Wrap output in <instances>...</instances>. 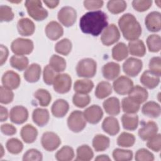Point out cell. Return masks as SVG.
<instances>
[{"label": "cell", "instance_id": "6da1fadb", "mask_svg": "<svg viewBox=\"0 0 161 161\" xmlns=\"http://www.w3.org/2000/svg\"><path fill=\"white\" fill-rule=\"evenodd\" d=\"M108 25L107 14L100 10L85 13L79 21L81 31L94 36H98Z\"/></svg>", "mask_w": 161, "mask_h": 161}, {"label": "cell", "instance_id": "7a4b0ae2", "mask_svg": "<svg viewBox=\"0 0 161 161\" xmlns=\"http://www.w3.org/2000/svg\"><path fill=\"white\" fill-rule=\"evenodd\" d=\"M118 25L124 38L129 41L137 40L142 34V27L136 18L130 13L123 14L118 21Z\"/></svg>", "mask_w": 161, "mask_h": 161}, {"label": "cell", "instance_id": "3957f363", "mask_svg": "<svg viewBox=\"0 0 161 161\" xmlns=\"http://www.w3.org/2000/svg\"><path fill=\"white\" fill-rule=\"evenodd\" d=\"M97 64L94 60L86 58L80 60L76 66V72L79 77L91 78L96 73Z\"/></svg>", "mask_w": 161, "mask_h": 161}, {"label": "cell", "instance_id": "277c9868", "mask_svg": "<svg viewBox=\"0 0 161 161\" xmlns=\"http://www.w3.org/2000/svg\"><path fill=\"white\" fill-rule=\"evenodd\" d=\"M25 6L29 16L36 21H42L48 16V11L42 6V1L39 0L26 1Z\"/></svg>", "mask_w": 161, "mask_h": 161}, {"label": "cell", "instance_id": "5b68a950", "mask_svg": "<svg viewBox=\"0 0 161 161\" xmlns=\"http://www.w3.org/2000/svg\"><path fill=\"white\" fill-rule=\"evenodd\" d=\"M33 48V43L31 40L22 38L15 39L11 45L12 52L18 55H28L32 52Z\"/></svg>", "mask_w": 161, "mask_h": 161}, {"label": "cell", "instance_id": "8992f818", "mask_svg": "<svg viewBox=\"0 0 161 161\" xmlns=\"http://www.w3.org/2000/svg\"><path fill=\"white\" fill-rule=\"evenodd\" d=\"M69 128L74 133H79L83 130L86 125V120L84 114L80 111H74L67 118Z\"/></svg>", "mask_w": 161, "mask_h": 161}, {"label": "cell", "instance_id": "52a82bcc", "mask_svg": "<svg viewBox=\"0 0 161 161\" xmlns=\"http://www.w3.org/2000/svg\"><path fill=\"white\" fill-rule=\"evenodd\" d=\"M58 21L65 27L72 26L77 19V12L70 6H64L60 9L57 14Z\"/></svg>", "mask_w": 161, "mask_h": 161}, {"label": "cell", "instance_id": "ba28073f", "mask_svg": "<svg viewBox=\"0 0 161 161\" xmlns=\"http://www.w3.org/2000/svg\"><path fill=\"white\" fill-rule=\"evenodd\" d=\"M72 85V79L67 74H57L54 79L53 87L55 91L59 94L68 92Z\"/></svg>", "mask_w": 161, "mask_h": 161}, {"label": "cell", "instance_id": "9c48e42d", "mask_svg": "<svg viewBox=\"0 0 161 161\" xmlns=\"http://www.w3.org/2000/svg\"><path fill=\"white\" fill-rule=\"evenodd\" d=\"M120 38V33L117 26L114 24L108 25L101 35V40L103 45H111L117 42Z\"/></svg>", "mask_w": 161, "mask_h": 161}, {"label": "cell", "instance_id": "30bf717a", "mask_svg": "<svg viewBox=\"0 0 161 161\" xmlns=\"http://www.w3.org/2000/svg\"><path fill=\"white\" fill-rule=\"evenodd\" d=\"M41 143L45 150L52 152L59 147L61 143V140L55 133L47 131L42 136Z\"/></svg>", "mask_w": 161, "mask_h": 161}, {"label": "cell", "instance_id": "8fae6325", "mask_svg": "<svg viewBox=\"0 0 161 161\" xmlns=\"http://www.w3.org/2000/svg\"><path fill=\"white\" fill-rule=\"evenodd\" d=\"M143 63L142 60L134 57H130L123 64V72L130 77L136 76L142 70Z\"/></svg>", "mask_w": 161, "mask_h": 161}, {"label": "cell", "instance_id": "7c38bea8", "mask_svg": "<svg viewBox=\"0 0 161 161\" xmlns=\"http://www.w3.org/2000/svg\"><path fill=\"white\" fill-rule=\"evenodd\" d=\"M133 86V81L126 76H120L116 79L113 84L114 91L120 95H125L129 93Z\"/></svg>", "mask_w": 161, "mask_h": 161}, {"label": "cell", "instance_id": "4fadbf2b", "mask_svg": "<svg viewBox=\"0 0 161 161\" xmlns=\"http://www.w3.org/2000/svg\"><path fill=\"white\" fill-rule=\"evenodd\" d=\"M145 25L149 31L157 32L161 29V14L158 11H152L145 19Z\"/></svg>", "mask_w": 161, "mask_h": 161}, {"label": "cell", "instance_id": "5bb4252c", "mask_svg": "<svg viewBox=\"0 0 161 161\" xmlns=\"http://www.w3.org/2000/svg\"><path fill=\"white\" fill-rule=\"evenodd\" d=\"M83 114L86 120L94 125L98 123L103 116V112L101 107L95 104L86 108Z\"/></svg>", "mask_w": 161, "mask_h": 161}, {"label": "cell", "instance_id": "9a60e30c", "mask_svg": "<svg viewBox=\"0 0 161 161\" xmlns=\"http://www.w3.org/2000/svg\"><path fill=\"white\" fill-rule=\"evenodd\" d=\"M28 118V109L23 106H16L11 108L9 118L11 122L20 125L25 123Z\"/></svg>", "mask_w": 161, "mask_h": 161}, {"label": "cell", "instance_id": "2e32d148", "mask_svg": "<svg viewBox=\"0 0 161 161\" xmlns=\"http://www.w3.org/2000/svg\"><path fill=\"white\" fill-rule=\"evenodd\" d=\"M20 82L19 75L12 70L6 71L2 77V84L3 86L9 89L18 88L20 84Z\"/></svg>", "mask_w": 161, "mask_h": 161}, {"label": "cell", "instance_id": "e0dca14e", "mask_svg": "<svg viewBox=\"0 0 161 161\" xmlns=\"http://www.w3.org/2000/svg\"><path fill=\"white\" fill-rule=\"evenodd\" d=\"M17 29L19 34L23 36H31L35 30L34 23L28 18H23L19 19L17 23Z\"/></svg>", "mask_w": 161, "mask_h": 161}, {"label": "cell", "instance_id": "ac0fdd59", "mask_svg": "<svg viewBox=\"0 0 161 161\" xmlns=\"http://www.w3.org/2000/svg\"><path fill=\"white\" fill-rule=\"evenodd\" d=\"M45 33L49 39L57 40L63 35L64 29L58 22L52 21L47 24L45 28Z\"/></svg>", "mask_w": 161, "mask_h": 161}, {"label": "cell", "instance_id": "d6986e66", "mask_svg": "<svg viewBox=\"0 0 161 161\" xmlns=\"http://www.w3.org/2000/svg\"><path fill=\"white\" fill-rule=\"evenodd\" d=\"M158 131V126L156 123L149 121L138 130V136L143 140H148L155 135Z\"/></svg>", "mask_w": 161, "mask_h": 161}, {"label": "cell", "instance_id": "ffe728a7", "mask_svg": "<svg viewBox=\"0 0 161 161\" xmlns=\"http://www.w3.org/2000/svg\"><path fill=\"white\" fill-rule=\"evenodd\" d=\"M148 94L146 89L138 85L133 86L128 93V97L139 104L146 101L148 98Z\"/></svg>", "mask_w": 161, "mask_h": 161}, {"label": "cell", "instance_id": "44dd1931", "mask_svg": "<svg viewBox=\"0 0 161 161\" xmlns=\"http://www.w3.org/2000/svg\"><path fill=\"white\" fill-rule=\"evenodd\" d=\"M140 80L145 87L152 89L158 85L160 82V77L154 74L150 70H145L142 74Z\"/></svg>", "mask_w": 161, "mask_h": 161}, {"label": "cell", "instance_id": "7402d4cb", "mask_svg": "<svg viewBox=\"0 0 161 161\" xmlns=\"http://www.w3.org/2000/svg\"><path fill=\"white\" fill-rule=\"evenodd\" d=\"M103 77L107 80H114L118 77L120 73V66L113 62L104 65L102 69Z\"/></svg>", "mask_w": 161, "mask_h": 161}, {"label": "cell", "instance_id": "603a6c76", "mask_svg": "<svg viewBox=\"0 0 161 161\" xmlns=\"http://www.w3.org/2000/svg\"><path fill=\"white\" fill-rule=\"evenodd\" d=\"M69 109V105L67 101L63 99H58L53 103L51 111L55 117L62 118L67 113Z\"/></svg>", "mask_w": 161, "mask_h": 161}, {"label": "cell", "instance_id": "cb8c5ba5", "mask_svg": "<svg viewBox=\"0 0 161 161\" xmlns=\"http://www.w3.org/2000/svg\"><path fill=\"white\" fill-rule=\"evenodd\" d=\"M103 130L111 136L116 135L119 131V125L116 118L113 116L106 117L102 123Z\"/></svg>", "mask_w": 161, "mask_h": 161}, {"label": "cell", "instance_id": "d4e9b609", "mask_svg": "<svg viewBox=\"0 0 161 161\" xmlns=\"http://www.w3.org/2000/svg\"><path fill=\"white\" fill-rule=\"evenodd\" d=\"M41 75V67L38 64H32L27 67L24 72V78L30 83L37 82Z\"/></svg>", "mask_w": 161, "mask_h": 161}, {"label": "cell", "instance_id": "484cf974", "mask_svg": "<svg viewBox=\"0 0 161 161\" xmlns=\"http://www.w3.org/2000/svg\"><path fill=\"white\" fill-rule=\"evenodd\" d=\"M103 106L106 113L109 115L116 116L120 112V103L117 97H111L106 99Z\"/></svg>", "mask_w": 161, "mask_h": 161}, {"label": "cell", "instance_id": "4316f807", "mask_svg": "<svg viewBox=\"0 0 161 161\" xmlns=\"http://www.w3.org/2000/svg\"><path fill=\"white\" fill-rule=\"evenodd\" d=\"M23 140L26 143H33L38 136V131L35 127L30 124L23 126L20 131Z\"/></svg>", "mask_w": 161, "mask_h": 161}, {"label": "cell", "instance_id": "83f0119b", "mask_svg": "<svg viewBox=\"0 0 161 161\" xmlns=\"http://www.w3.org/2000/svg\"><path fill=\"white\" fill-rule=\"evenodd\" d=\"M142 113L152 118H158L160 115V106L155 101H148L143 104L142 108Z\"/></svg>", "mask_w": 161, "mask_h": 161}, {"label": "cell", "instance_id": "f1b7e54d", "mask_svg": "<svg viewBox=\"0 0 161 161\" xmlns=\"http://www.w3.org/2000/svg\"><path fill=\"white\" fill-rule=\"evenodd\" d=\"M32 119L36 125L42 127L47 125L49 121V112L46 109L36 108L33 111Z\"/></svg>", "mask_w": 161, "mask_h": 161}, {"label": "cell", "instance_id": "f546056e", "mask_svg": "<svg viewBox=\"0 0 161 161\" xmlns=\"http://www.w3.org/2000/svg\"><path fill=\"white\" fill-rule=\"evenodd\" d=\"M128 50L131 55L136 57H143L146 53V48L143 42L138 39L130 41Z\"/></svg>", "mask_w": 161, "mask_h": 161}, {"label": "cell", "instance_id": "4dcf8cb0", "mask_svg": "<svg viewBox=\"0 0 161 161\" xmlns=\"http://www.w3.org/2000/svg\"><path fill=\"white\" fill-rule=\"evenodd\" d=\"M121 122L124 129L133 131L138 127V117L135 114L125 113L121 117Z\"/></svg>", "mask_w": 161, "mask_h": 161}, {"label": "cell", "instance_id": "1f68e13d", "mask_svg": "<svg viewBox=\"0 0 161 161\" xmlns=\"http://www.w3.org/2000/svg\"><path fill=\"white\" fill-rule=\"evenodd\" d=\"M94 87V83L89 79H79L75 82L74 89L77 93L86 94L89 93Z\"/></svg>", "mask_w": 161, "mask_h": 161}, {"label": "cell", "instance_id": "d6a6232c", "mask_svg": "<svg viewBox=\"0 0 161 161\" xmlns=\"http://www.w3.org/2000/svg\"><path fill=\"white\" fill-rule=\"evenodd\" d=\"M109 138L104 135H96L92 140V146L96 152L106 150L109 147Z\"/></svg>", "mask_w": 161, "mask_h": 161}, {"label": "cell", "instance_id": "836d02e7", "mask_svg": "<svg viewBox=\"0 0 161 161\" xmlns=\"http://www.w3.org/2000/svg\"><path fill=\"white\" fill-rule=\"evenodd\" d=\"M128 55V50L126 45L120 42L114 45L112 49V57L117 61H121L125 59Z\"/></svg>", "mask_w": 161, "mask_h": 161}, {"label": "cell", "instance_id": "e575fe53", "mask_svg": "<svg viewBox=\"0 0 161 161\" xmlns=\"http://www.w3.org/2000/svg\"><path fill=\"white\" fill-rule=\"evenodd\" d=\"M9 63L12 67L19 71H22L27 69L29 60L28 58L24 55H14L11 57Z\"/></svg>", "mask_w": 161, "mask_h": 161}, {"label": "cell", "instance_id": "d590c367", "mask_svg": "<svg viewBox=\"0 0 161 161\" xmlns=\"http://www.w3.org/2000/svg\"><path fill=\"white\" fill-rule=\"evenodd\" d=\"M112 93V86L107 81H101L96 86L95 96L98 99H104Z\"/></svg>", "mask_w": 161, "mask_h": 161}, {"label": "cell", "instance_id": "8d00e7d4", "mask_svg": "<svg viewBox=\"0 0 161 161\" xmlns=\"http://www.w3.org/2000/svg\"><path fill=\"white\" fill-rule=\"evenodd\" d=\"M94 153L91 148L87 145H82L77 149L76 160L88 161L93 158Z\"/></svg>", "mask_w": 161, "mask_h": 161}, {"label": "cell", "instance_id": "74e56055", "mask_svg": "<svg viewBox=\"0 0 161 161\" xmlns=\"http://www.w3.org/2000/svg\"><path fill=\"white\" fill-rule=\"evenodd\" d=\"M66 61L64 58L57 55H53L49 60V65L56 72H61L66 68Z\"/></svg>", "mask_w": 161, "mask_h": 161}, {"label": "cell", "instance_id": "f35d334b", "mask_svg": "<svg viewBox=\"0 0 161 161\" xmlns=\"http://www.w3.org/2000/svg\"><path fill=\"white\" fill-rule=\"evenodd\" d=\"M121 106L123 111L127 114H135L140 109V104L131 100L129 97L122 99Z\"/></svg>", "mask_w": 161, "mask_h": 161}, {"label": "cell", "instance_id": "ab89813d", "mask_svg": "<svg viewBox=\"0 0 161 161\" xmlns=\"http://www.w3.org/2000/svg\"><path fill=\"white\" fill-rule=\"evenodd\" d=\"M74 157V150L69 146H64L55 154V158L58 161H69L72 160Z\"/></svg>", "mask_w": 161, "mask_h": 161}, {"label": "cell", "instance_id": "60d3db41", "mask_svg": "<svg viewBox=\"0 0 161 161\" xmlns=\"http://www.w3.org/2000/svg\"><path fill=\"white\" fill-rule=\"evenodd\" d=\"M34 97L38 100L39 104L45 107L48 106L52 100V96L50 92L44 89H38L34 94Z\"/></svg>", "mask_w": 161, "mask_h": 161}, {"label": "cell", "instance_id": "b9f144b4", "mask_svg": "<svg viewBox=\"0 0 161 161\" xmlns=\"http://www.w3.org/2000/svg\"><path fill=\"white\" fill-rule=\"evenodd\" d=\"M147 45L150 52H158L161 49L160 36L155 34L149 35L147 39Z\"/></svg>", "mask_w": 161, "mask_h": 161}, {"label": "cell", "instance_id": "7bdbcfd3", "mask_svg": "<svg viewBox=\"0 0 161 161\" xmlns=\"http://www.w3.org/2000/svg\"><path fill=\"white\" fill-rule=\"evenodd\" d=\"M135 142V137L133 134L123 132L117 138V144L122 147H132Z\"/></svg>", "mask_w": 161, "mask_h": 161}, {"label": "cell", "instance_id": "ee69618b", "mask_svg": "<svg viewBox=\"0 0 161 161\" xmlns=\"http://www.w3.org/2000/svg\"><path fill=\"white\" fill-rule=\"evenodd\" d=\"M72 42L68 38H64L58 41L55 46V50L63 55H67L72 50Z\"/></svg>", "mask_w": 161, "mask_h": 161}, {"label": "cell", "instance_id": "f6af8a7d", "mask_svg": "<svg viewBox=\"0 0 161 161\" xmlns=\"http://www.w3.org/2000/svg\"><path fill=\"white\" fill-rule=\"evenodd\" d=\"M126 1H109L107 3L108 11L113 14H119L123 12L126 8Z\"/></svg>", "mask_w": 161, "mask_h": 161}, {"label": "cell", "instance_id": "bcb514c9", "mask_svg": "<svg viewBox=\"0 0 161 161\" xmlns=\"http://www.w3.org/2000/svg\"><path fill=\"white\" fill-rule=\"evenodd\" d=\"M6 147L9 153L12 154H18L21 152L23 148V144L18 138H12L7 141Z\"/></svg>", "mask_w": 161, "mask_h": 161}, {"label": "cell", "instance_id": "7dc6e473", "mask_svg": "<svg viewBox=\"0 0 161 161\" xmlns=\"http://www.w3.org/2000/svg\"><path fill=\"white\" fill-rule=\"evenodd\" d=\"M113 157L116 161H129L133 158V152L130 150L116 148L113 152Z\"/></svg>", "mask_w": 161, "mask_h": 161}, {"label": "cell", "instance_id": "c3c4849f", "mask_svg": "<svg viewBox=\"0 0 161 161\" xmlns=\"http://www.w3.org/2000/svg\"><path fill=\"white\" fill-rule=\"evenodd\" d=\"M91 101V97L88 94L75 93L72 97V102L78 108H83L87 106Z\"/></svg>", "mask_w": 161, "mask_h": 161}, {"label": "cell", "instance_id": "681fc988", "mask_svg": "<svg viewBox=\"0 0 161 161\" xmlns=\"http://www.w3.org/2000/svg\"><path fill=\"white\" fill-rule=\"evenodd\" d=\"M14 98V93L11 91L3 86L0 87V102L2 104H7L12 102Z\"/></svg>", "mask_w": 161, "mask_h": 161}, {"label": "cell", "instance_id": "f907efd6", "mask_svg": "<svg viewBox=\"0 0 161 161\" xmlns=\"http://www.w3.org/2000/svg\"><path fill=\"white\" fill-rule=\"evenodd\" d=\"M14 18V13L11 7L6 5L0 6V20L3 21H11Z\"/></svg>", "mask_w": 161, "mask_h": 161}, {"label": "cell", "instance_id": "816d5d0a", "mask_svg": "<svg viewBox=\"0 0 161 161\" xmlns=\"http://www.w3.org/2000/svg\"><path fill=\"white\" fill-rule=\"evenodd\" d=\"M55 72H56L49 65H47L44 67L43 72V79L46 84H53L54 79L57 75Z\"/></svg>", "mask_w": 161, "mask_h": 161}, {"label": "cell", "instance_id": "f5cc1de1", "mask_svg": "<svg viewBox=\"0 0 161 161\" xmlns=\"http://www.w3.org/2000/svg\"><path fill=\"white\" fill-rule=\"evenodd\" d=\"M148 67L150 72L160 77L161 74V58L160 57H152L150 60Z\"/></svg>", "mask_w": 161, "mask_h": 161}, {"label": "cell", "instance_id": "db71d44e", "mask_svg": "<svg viewBox=\"0 0 161 161\" xmlns=\"http://www.w3.org/2000/svg\"><path fill=\"white\" fill-rule=\"evenodd\" d=\"M135 158L137 161H153L154 155L149 150L145 148H140L136 152Z\"/></svg>", "mask_w": 161, "mask_h": 161}, {"label": "cell", "instance_id": "11a10c76", "mask_svg": "<svg viewBox=\"0 0 161 161\" xmlns=\"http://www.w3.org/2000/svg\"><path fill=\"white\" fill-rule=\"evenodd\" d=\"M147 146L152 150L158 152L161 149V136L160 134H156L147 140Z\"/></svg>", "mask_w": 161, "mask_h": 161}, {"label": "cell", "instance_id": "9f6ffc18", "mask_svg": "<svg viewBox=\"0 0 161 161\" xmlns=\"http://www.w3.org/2000/svg\"><path fill=\"white\" fill-rule=\"evenodd\" d=\"M152 4L150 0H134L132 1L133 8L138 12H143L148 9Z\"/></svg>", "mask_w": 161, "mask_h": 161}, {"label": "cell", "instance_id": "6f0895ef", "mask_svg": "<svg viewBox=\"0 0 161 161\" xmlns=\"http://www.w3.org/2000/svg\"><path fill=\"white\" fill-rule=\"evenodd\" d=\"M43 156L42 153L34 148L29 149L28 150L25 154L23 155V160L26 161V160H37V161H40L42 160Z\"/></svg>", "mask_w": 161, "mask_h": 161}, {"label": "cell", "instance_id": "680465c9", "mask_svg": "<svg viewBox=\"0 0 161 161\" xmlns=\"http://www.w3.org/2000/svg\"><path fill=\"white\" fill-rule=\"evenodd\" d=\"M104 2L103 1H84V6L89 10H94L103 7Z\"/></svg>", "mask_w": 161, "mask_h": 161}, {"label": "cell", "instance_id": "91938a15", "mask_svg": "<svg viewBox=\"0 0 161 161\" xmlns=\"http://www.w3.org/2000/svg\"><path fill=\"white\" fill-rule=\"evenodd\" d=\"M1 131L4 135L11 136L16 133V128L13 125L6 123L1 126Z\"/></svg>", "mask_w": 161, "mask_h": 161}, {"label": "cell", "instance_id": "94428289", "mask_svg": "<svg viewBox=\"0 0 161 161\" xmlns=\"http://www.w3.org/2000/svg\"><path fill=\"white\" fill-rule=\"evenodd\" d=\"M8 49L3 45H1V65H3L6 61L8 57Z\"/></svg>", "mask_w": 161, "mask_h": 161}, {"label": "cell", "instance_id": "6125c7cd", "mask_svg": "<svg viewBox=\"0 0 161 161\" xmlns=\"http://www.w3.org/2000/svg\"><path fill=\"white\" fill-rule=\"evenodd\" d=\"M8 117V111L7 108L1 106H0V120L1 122L6 121Z\"/></svg>", "mask_w": 161, "mask_h": 161}, {"label": "cell", "instance_id": "be15d7a7", "mask_svg": "<svg viewBox=\"0 0 161 161\" xmlns=\"http://www.w3.org/2000/svg\"><path fill=\"white\" fill-rule=\"evenodd\" d=\"M43 3L49 8H54L57 7L59 4V1H43Z\"/></svg>", "mask_w": 161, "mask_h": 161}, {"label": "cell", "instance_id": "e7e4bbea", "mask_svg": "<svg viewBox=\"0 0 161 161\" xmlns=\"http://www.w3.org/2000/svg\"><path fill=\"white\" fill-rule=\"evenodd\" d=\"M96 160H110V158L106 155H98L96 158Z\"/></svg>", "mask_w": 161, "mask_h": 161}, {"label": "cell", "instance_id": "03108f58", "mask_svg": "<svg viewBox=\"0 0 161 161\" xmlns=\"http://www.w3.org/2000/svg\"><path fill=\"white\" fill-rule=\"evenodd\" d=\"M3 153H4V149H3V145H1V157L3 156Z\"/></svg>", "mask_w": 161, "mask_h": 161}, {"label": "cell", "instance_id": "003e7915", "mask_svg": "<svg viewBox=\"0 0 161 161\" xmlns=\"http://www.w3.org/2000/svg\"><path fill=\"white\" fill-rule=\"evenodd\" d=\"M160 1H155V3H158V7L160 6Z\"/></svg>", "mask_w": 161, "mask_h": 161}]
</instances>
